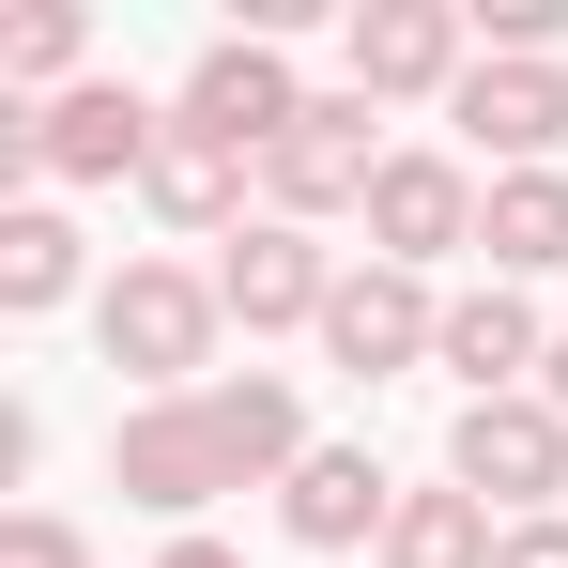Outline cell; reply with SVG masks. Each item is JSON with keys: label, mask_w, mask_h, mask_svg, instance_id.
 Returning a JSON list of instances; mask_svg holds the SVG:
<instances>
[{"label": "cell", "mask_w": 568, "mask_h": 568, "mask_svg": "<svg viewBox=\"0 0 568 568\" xmlns=\"http://www.w3.org/2000/svg\"><path fill=\"white\" fill-rule=\"evenodd\" d=\"M462 78H476V0H354V16H338V93L446 108Z\"/></svg>", "instance_id": "2"}, {"label": "cell", "mask_w": 568, "mask_h": 568, "mask_svg": "<svg viewBox=\"0 0 568 568\" xmlns=\"http://www.w3.org/2000/svg\"><path fill=\"white\" fill-rule=\"evenodd\" d=\"M0 568H93V538L62 507H0Z\"/></svg>", "instance_id": "20"}, {"label": "cell", "mask_w": 568, "mask_h": 568, "mask_svg": "<svg viewBox=\"0 0 568 568\" xmlns=\"http://www.w3.org/2000/svg\"><path fill=\"white\" fill-rule=\"evenodd\" d=\"M108 491H123L139 523L200 538V507L231 491V476H215V430H200V399H123V415H108Z\"/></svg>", "instance_id": "8"}, {"label": "cell", "mask_w": 568, "mask_h": 568, "mask_svg": "<svg viewBox=\"0 0 568 568\" xmlns=\"http://www.w3.org/2000/svg\"><path fill=\"white\" fill-rule=\"evenodd\" d=\"M154 568H246L231 538H154Z\"/></svg>", "instance_id": "22"}, {"label": "cell", "mask_w": 568, "mask_h": 568, "mask_svg": "<svg viewBox=\"0 0 568 568\" xmlns=\"http://www.w3.org/2000/svg\"><path fill=\"white\" fill-rule=\"evenodd\" d=\"M215 338H231L215 262H154V246H139V262L93 292V354L139 384V399H200V384H215Z\"/></svg>", "instance_id": "1"}, {"label": "cell", "mask_w": 568, "mask_h": 568, "mask_svg": "<svg viewBox=\"0 0 568 568\" xmlns=\"http://www.w3.org/2000/svg\"><path fill=\"white\" fill-rule=\"evenodd\" d=\"M185 123H200V139H231V154H277L292 123H307L292 47H277V31H215V47L185 62Z\"/></svg>", "instance_id": "10"}, {"label": "cell", "mask_w": 568, "mask_h": 568, "mask_svg": "<svg viewBox=\"0 0 568 568\" xmlns=\"http://www.w3.org/2000/svg\"><path fill=\"white\" fill-rule=\"evenodd\" d=\"M446 476H462L491 523H554L568 507V415L523 384V399H462L446 415Z\"/></svg>", "instance_id": "3"}, {"label": "cell", "mask_w": 568, "mask_h": 568, "mask_svg": "<svg viewBox=\"0 0 568 568\" xmlns=\"http://www.w3.org/2000/svg\"><path fill=\"white\" fill-rule=\"evenodd\" d=\"M369 123H384L369 93H307V123L262 154V215H292V231H323V215H369L384 154H399V139H369Z\"/></svg>", "instance_id": "5"}, {"label": "cell", "mask_w": 568, "mask_h": 568, "mask_svg": "<svg viewBox=\"0 0 568 568\" xmlns=\"http://www.w3.org/2000/svg\"><path fill=\"white\" fill-rule=\"evenodd\" d=\"M215 307H231L246 338H323V307H338V246L292 231V215H246V231L215 246Z\"/></svg>", "instance_id": "7"}, {"label": "cell", "mask_w": 568, "mask_h": 568, "mask_svg": "<svg viewBox=\"0 0 568 568\" xmlns=\"http://www.w3.org/2000/svg\"><path fill=\"white\" fill-rule=\"evenodd\" d=\"M170 139V108H139V78H78L62 108H16V170L31 185H139Z\"/></svg>", "instance_id": "4"}, {"label": "cell", "mask_w": 568, "mask_h": 568, "mask_svg": "<svg viewBox=\"0 0 568 568\" xmlns=\"http://www.w3.org/2000/svg\"><path fill=\"white\" fill-rule=\"evenodd\" d=\"M93 292V231L62 200H0V323H47Z\"/></svg>", "instance_id": "16"}, {"label": "cell", "mask_w": 568, "mask_h": 568, "mask_svg": "<svg viewBox=\"0 0 568 568\" xmlns=\"http://www.w3.org/2000/svg\"><path fill=\"white\" fill-rule=\"evenodd\" d=\"M200 430H215V476L231 491H292V462H307V399L277 369H215L200 384Z\"/></svg>", "instance_id": "14"}, {"label": "cell", "mask_w": 568, "mask_h": 568, "mask_svg": "<svg viewBox=\"0 0 568 568\" xmlns=\"http://www.w3.org/2000/svg\"><path fill=\"white\" fill-rule=\"evenodd\" d=\"M476 170H568V62H476L446 93Z\"/></svg>", "instance_id": "11"}, {"label": "cell", "mask_w": 568, "mask_h": 568, "mask_svg": "<svg viewBox=\"0 0 568 568\" xmlns=\"http://www.w3.org/2000/svg\"><path fill=\"white\" fill-rule=\"evenodd\" d=\"M538 399H554V415H568V323H554V369H538Z\"/></svg>", "instance_id": "23"}, {"label": "cell", "mask_w": 568, "mask_h": 568, "mask_svg": "<svg viewBox=\"0 0 568 568\" xmlns=\"http://www.w3.org/2000/svg\"><path fill=\"white\" fill-rule=\"evenodd\" d=\"M476 277H568V170H491V215H476Z\"/></svg>", "instance_id": "17"}, {"label": "cell", "mask_w": 568, "mask_h": 568, "mask_svg": "<svg viewBox=\"0 0 568 568\" xmlns=\"http://www.w3.org/2000/svg\"><path fill=\"white\" fill-rule=\"evenodd\" d=\"M491 554H507V523L476 507L462 476H430V491H399V523H384L369 568H491Z\"/></svg>", "instance_id": "18"}, {"label": "cell", "mask_w": 568, "mask_h": 568, "mask_svg": "<svg viewBox=\"0 0 568 568\" xmlns=\"http://www.w3.org/2000/svg\"><path fill=\"white\" fill-rule=\"evenodd\" d=\"M476 215H491L476 154H430V139H415V154H384V185H369L354 231H369V262H399V277H446V262L476 246Z\"/></svg>", "instance_id": "6"}, {"label": "cell", "mask_w": 568, "mask_h": 568, "mask_svg": "<svg viewBox=\"0 0 568 568\" xmlns=\"http://www.w3.org/2000/svg\"><path fill=\"white\" fill-rule=\"evenodd\" d=\"M246 185H262V154L200 139L185 108H170V139H154V170H139V200H154L170 231H200V246H231V231H246Z\"/></svg>", "instance_id": "15"}, {"label": "cell", "mask_w": 568, "mask_h": 568, "mask_svg": "<svg viewBox=\"0 0 568 568\" xmlns=\"http://www.w3.org/2000/svg\"><path fill=\"white\" fill-rule=\"evenodd\" d=\"M430 354H446V292H430V277H399V262H338V307H323V369L399 384V369H430Z\"/></svg>", "instance_id": "9"}, {"label": "cell", "mask_w": 568, "mask_h": 568, "mask_svg": "<svg viewBox=\"0 0 568 568\" xmlns=\"http://www.w3.org/2000/svg\"><path fill=\"white\" fill-rule=\"evenodd\" d=\"M491 568H568V507H554V523H507V554H491Z\"/></svg>", "instance_id": "21"}, {"label": "cell", "mask_w": 568, "mask_h": 568, "mask_svg": "<svg viewBox=\"0 0 568 568\" xmlns=\"http://www.w3.org/2000/svg\"><path fill=\"white\" fill-rule=\"evenodd\" d=\"M430 369L462 384V399H523V384L554 369L538 292H523V277H462V292H446V354H430Z\"/></svg>", "instance_id": "12"}, {"label": "cell", "mask_w": 568, "mask_h": 568, "mask_svg": "<svg viewBox=\"0 0 568 568\" xmlns=\"http://www.w3.org/2000/svg\"><path fill=\"white\" fill-rule=\"evenodd\" d=\"M0 78H16V108H62L93 78V16H78V0H31V16L0 31Z\"/></svg>", "instance_id": "19"}, {"label": "cell", "mask_w": 568, "mask_h": 568, "mask_svg": "<svg viewBox=\"0 0 568 568\" xmlns=\"http://www.w3.org/2000/svg\"><path fill=\"white\" fill-rule=\"evenodd\" d=\"M384 523H399L384 446H307L292 491H277V538H292V554H384Z\"/></svg>", "instance_id": "13"}]
</instances>
